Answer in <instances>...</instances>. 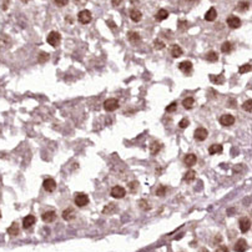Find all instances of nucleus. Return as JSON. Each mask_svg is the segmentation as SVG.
I'll list each match as a JSON object with an SVG mask.
<instances>
[{"instance_id": "f257e3e1", "label": "nucleus", "mask_w": 252, "mask_h": 252, "mask_svg": "<svg viewBox=\"0 0 252 252\" xmlns=\"http://www.w3.org/2000/svg\"><path fill=\"white\" fill-rule=\"evenodd\" d=\"M46 41L53 46V48H57L60 45L61 41V35L57 31H50L46 36Z\"/></svg>"}, {"instance_id": "f03ea898", "label": "nucleus", "mask_w": 252, "mask_h": 252, "mask_svg": "<svg viewBox=\"0 0 252 252\" xmlns=\"http://www.w3.org/2000/svg\"><path fill=\"white\" fill-rule=\"evenodd\" d=\"M89 204V197L84 192H77L75 194V205L79 207H84Z\"/></svg>"}, {"instance_id": "7ed1b4c3", "label": "nucleus", "mask_w": 252, "mask_h": 252, "mask_svg": "<svg viewBox=\"0 0 252 252\" xmlns=\"http://www.w3.org/2000/svg\"><path fill=\"white\" fill-rule=\"evenodd\" d=\"M117 108H119V101H117V99L111 98V99H108V100L104 103V109H105L106 111H109V112L115 111Z\"/></svg>"}, {"instance_id": "20e7f679", "label": "nucleus", "mask_w": 252, "mask_h": 252, "mask_svg": "<svg viewBox=\"0 0 252 252\" xmlns=\"http://www.w3.org/2000/svg\"><path fill=\"white\" fill-rule=\"evenodd\" d=\"M77 19L81 24H89L91 21V13L89 10H81L79 14H77Z\"/></svg>"}, {"instance_id": "39448f33", "label": "nucleus", "mask_w": 252, "mask_h": 252, "mask_svg": "<svg viewBox=\"0 0 252 252\" xmlns=\"http://www.w3.org/2000/svg\"><path fill=\"white\" fill-rule=\"evenodd\" d=\"M194 136H195V139H196L197 141H204V140H206V137L208 136V131H207L205 127H199V129L195 130Z\"/></svg>"}, {"instance_id": "423d86ee", "label": "nucleus", "mask_w": 252, "mask_h": 252, "mask_svg": "<svg viewBox=\"0 0 252 252\" xmlns=\"http://www.w3.org/2000/svg\"><path fill=\"white\" fill-rule=\"evenodd\" d=\"M220 124L222 126H231L235 124V116L231 115V114H226V115H222L220 117Z\"/></svg>"}, {"instance_id": "0eeeda50", "label": "nucleus", "mask_w": 252, "mask_h": 252, "mask_svg": "<svg viewBox=\"0 0 252 252\" xmlns=\"http://www.w3.org/2000/svg\"><path fill=\"white\" fill-rule=\"evenodd\" d=\"M126 195V191L122 186H114L111 189V196L114 199H122Z\"/></svg>"}, {"instance_id": "6e6552de", "label": "nucleus", "mask_w": 252, "mask_h": 252, "mask_svg": "<svg viewBox=\"0 0 252 252\" xmlns=\"http://www.w3.org/2000/svg\"><path fill=\"white\" fill-rule=\"evenodd\" d=\"M43 187H44L45 191L53 192V191L56 189V181H55L54 179H46V180H44V182H43Z\"/></svg>"}, {"instance_id": "1a4fd4ad", "label": "nucleus", "mask_w": 252, "mask_h": 252, "mask_svg": "<svg viewBox=\"0 0 252 252\" xmlns=\"http://www.w3.org/2000/svg\"><path fill=\"white\" fill-rule=\"evenodd\" d=\"M227 25L230 28H232V29H237V28L241 26V20L235 15H230L227 18Z\"/></svg>"}, {"instance_id": "9d476101", "label": "nucleus", "mask_w": 252, "mask_h": 252, "mask_svg": "<svg viewBox=\"0 0 252 252\" xmlns=\"http://www.w3.org/2000/svg\"><path fill=\"white\" fill-rule=\"evenodd\" d=\"M251 228V220L248 218V217H242L241 220H240V230H241V232H247L248 230Z\"/></svg>"}, {"instance_id": "9b49d317", "label": "nucleus", "mask_w": 252, "mask_h": 252, "mask_svg": "<svg viewBox=\"0 0 252 252\" xmlns=\"http://www.w3.org/2000/svg\"><path fill=\"white\" fill-rule=\"evenodd\" d=\"M179 69L184 72V74H190L192 71V62L186 60V61H182L179 64Z\"/></svg>"}, {"instance_id": "f8f14e48", "label": "nucleus", "mask_w": 252, "mask_h": 252, "mask_svg": "<svg viewBox=\"0 0 252 252\" xmlns=\"http://www.w3.org/2000/svg\"><path fill=\"white\" fill-rule=\"evenodd\" d=\"M41 218H43L44 222L50 223V222H53L56 218V212L55 211H46V212H44L41 215Z\"/></svg>"}, {"instance_id": "ddd939ff", "label": "nucleus", "mask_w": 252, "mask_h": 252, "mask_svg": "<svg viewBox=\"0 0 252 252\" xmlns=\"http://www.w3.org/2000/svg\"><path fill=\"white\" fill-rule=\"evenodd\" d=\"M247 247H248V245H247L246 240H243V238H240V240L235 243V251H236V252H245V251L247 250Z\"/></svg>"}, {"instance_id": "4468645a", "label": "nucleus", "mask_w": 252, "mask_h": 252, "mask_svg": "<svg viewBox=\"0 0 252 252\" xmlns=\"http://www.w3.org/2000/svg\"><path fill=\"white\" fill-rule=\"evenodd\" d=\"M149 149H150V153H151V155H156V153H158L160 150L162 149V144L158 142V141H152L151 145L149 146Z\"/></svg>"}, {"instance_id": "2eb2a0df", "label": "nucleus", "mask_w": 252, "mask_h": 252, "mask_svg": "<svg viewBox=\"0 0 252 252\" xmlns=\"http://www.w3.org/2000/svg\"><path fill=\"white\" fill-rule=\"evenodd\" d=\"M62 218L65 220V221H70V220H72V218H75V211H74V208H71V207H69V208H66V210H64L62 211Z\"/></svg>"}, {"instance_id": "dca6fc26", "label": "nucleus", "mask_w": 252, "mask_h": 252, "mask_svg": "<svg viewBox=\"0 0 252 252\" xmlns=\"http://www.w3.org/2000/svg\"><path fill=\"white\" fill-rule=\"evenodd\" d=\"M127 39H129V41L131 44H137V43H140L141 36L136 31H130V33H127Z\"/></svg>"}, {"instance_id": "f3484780", "label": "nucleus", "mask_w": 252, "mask_h": 252, "mask_svg": "<svg viewBox=\"0 0 252 252\" xmlns=\"http://www.w3.org/2000/svg\"><path fill=\"white\" fill-rule=\"evenodd\" d=\"M35 222H36V218H35L33 215H29V216L24 217V220H23V226H24V228H29V227L34 226Z\"/></svg>"}, {"instance_id": "a211bd4d", "label": "nucleus", "mask_w": 252, "mask_h": 252, "mask_svg": "<svg viewBox=\"0 0 252 252\" xmlns=\"http://www.w3.org/2000/svg\"><path fill=\"white\" fill-rule=\"evenodd\" d=\"M216 16H217L216 9H215V8H210L208 11L205 14V20H206V21H213V20L216 19Z\"/></svg>"}, {"instance_id": "6ab92c4d", "label": "nucleus", "mask_w": 252, "mask_h": 252, "mask_svg": "<svg viewBox=\"0 0 252 252\" xmlns=\"http://www.w3.org/2000/svg\"><path fill=\"white\" fill-rule=\"evenodd\" d=\"M184 162H185L187 166H194V165L197 162V157H196V155H195V153H189V155H186V156H185Z\"/></svg>"}, {"instance_id": "aec40b11", "label": "nucleus", "mask_w": 252, "mask_h": 252, "mask_svg": "<svg viewBox=\"0 0 252 252\" xmlns=\"http://www.w3.org/2000/svg\"><path fill=\"white\" fill-rule=\"evenodd\" d=\"M167 16H169V11L167 10H165V9H160L157 13H156V15H155V19L157 20V21H162V20H165V19H167Z\"/></svg>"}, {"instance_id": "412c9836", "label": "nucleus", "mask_w": 252, "mask_h": 252, "mask_svg": "<svg viewBox=\"0 0 252 252\" xmlns=\"http://www.w3.org/2000/svg\"><path fill=\"white\" fill-rule=\"evenodd\" d=\"M130 18H131L132 21L139 23V21L141 20V18H142V14H141V11H139L137 9H132V10L130 11Z\"/></svg>"}, {"instance_id": "4be33fe9", "label": "nucleus", "mask_w": 252, "mask_h": 252, "mask_svg": "<svg viewBox=\"0 0 252 252\" xmlns=\"http://www.w3.org/2000/svg\"><path fill=\"white\" fill-rule=\"evenodd\" d=\"M171 56L172 57H179V56H181L182 55V49H181V46H179L177 44H174L172 46H171Z\"/></svg>"}, {"instance_id": "5701e85b", "label": "nucleus", "mask_w": 252, "mask_h": 252, "mask_svg": "<svg viewBox=\"0 0 252 252\" xmlns=\"http://www.w3.org/2000/svg\"><path fill=\"white\" fill-rule=\"evenodd\" d=\"M222 150H223V147H222V145H220V144H213V145H211V146L208 147V152H210V155L221 153Z\"/></svg>"}, {"instance_id": "b1692460", "label": "nucleus", "mask_w": 252, "mask_h": 252, "mask_svg": "<svg viewBox=\"0 0 252 252\" xmlns=\"http://www.w3.org/2000/svg\"><path fill=\"white\" fill-rule=\"evenodd\" d=\"M195 179H196V171H194V170H189L184 176V180L186 182H192Z\"/></svg>"}, {"instance_id": "393cba45", "label": "nucleus", "mask_w": 252, "mask_h": 252, "mask_svg": "<svg viewBox=\"0 0 252 252\" xmlns=\"http://www.w3.org/2000/svg\"><path fill=\"white\" fill-rule=\"evenodd\" d=\"M8 233H9L10 236H16V235H19V225H18L16 222H13L11 226L8 228Z\"/></svg>"}, {"instance_id": "a878e982", "label": "nucleus", "mask_w": 252, "mask_h": 252, "mask_svg": "<svg viewBox=\"0 0 252 252\" xmlns=\"http://www.w3.org/2000/svg\"><path fill=\"white\" fill-rule=\"evenodd\" d=\"M210 80H211L213 84H216V85H221V84L225 82V77H223L222 75H218V76H216V75H210Z\"/></svg>"}, {"instance_id": "bb28decb", "label": "nucleus", "mask_w": 252, "mask_h": 252, "mask_svg": "<svg viewBox=\"0 0 252 252\" xmlns=\"http://www.w3.org/2000/svg\"><path fill=\"white\" fill-rule=\"evenodd\" d=\"M206 60L210 61V62H216L218 60V55L216 51H208L206 54Z\"/></svg>"}, {"instance_id": "cd10ccee", "label": "nucleus", "mask_w": 252, "mask_h": 252, "mask_svg": "<svg viewBox=\"0 0 252 252\" xmlns=\"http://www.w3.org/2000/svg\"><path fill=\"white\" fill-rule=\"evenodd\" d=\"M231 50H232V44H231L230 41H225V43L221 45V51H222L223 54H228V53H231Z\"/></svg>"}, {"instance_id": "c85d7f7f", "label": "nucleus", "mask_w": 252, "mask_h": 252, "mask_svg": "<svg viewBox=\"0 0 252 252\" xmlns=\"http://www.w3.org/2000/svg\"><path fill=\"white\" fill-rule=\"evenodd\" d=\"M194 103H195L194 98H186V99H184V101H182V106H184L185 109H192Z\"/></svg>"}, {"instance_id": "c756f323", "label": "nucleus", "mask_w": 252, "mask_h": 252, "mask_svg": "<svg viewBox=\"0 0 252 252\" xmlns=\"http://www.w3.org/2000/svg\"><path fill=\"white\" fill-rule=\"evenodd\" d=\"M115 211H116V205H115V204H109V205H106V206L104 207V210H103L104 213H112V212H115Z\"/></svg>"}, {"instance_id": "7c9ffc66", "label": "nucleus", "mask_w": 252, "mask_h": 252, "mask_svg": "<svg viewBox=\"0 0 252 252\" xmlns=\"http://www.w3.org/2000/svg\"><path fill=\"white\" fill-rule=\"evenodd\" d=\"M237 9L241 10V11H246L250 9V3L248 2H240L237 4Z\"/></svg>"}, {"instance_id": "2f4dec72", "label": "nucleus", "mask_w": 252, "mask_h": 252, "mask_svg": "<svg viewBox=\"0 0 252 252\" xmlns=\"http://www.w3.org/2000/svg\"><path fill=\"white\" fill-rule=\"evenodd\" d=\"M49 56H50V55H49L48 53H44V51H41V53L39 54V57H38V59H39V62H41V64L46 62V61L49 60Z\"/></svg>"}, {"instance_id": "473e14b6", "label": "nucleus", "mask_w": 252, "mask_h": 252, "mask_svg": "<svg viewBox=\"0 0 252 252\" xmlns=\"http://www.w3.org/2000/svg\"><path fill=\"white\" fill-rule=\"evenodd\" d=\"M248 71H251V64L248 62V64H245V65H242V66H240V69H238V72L240 74H246V72H248Z\"/></svg>"}, {"instance_id": "72a5a7b5", "label": "nucleus", "mask_w": 252, "mask_h": 252, "mask_svg": "<svg viewBox=\"0 0 252 252\" xmlns=\"http://www.w3.org/2000/svg\"><path fill=\"white\" fill-rule=\"evenodd\" d=\"M166 191H167V187L166 186H158V189L156 190V195L158 197H163L166 195Z\"/></svg>"}, {"instance_id": "f704fd0d", "label": "nucleus", "mask_w": 252, "mask_h": 252, "mask_svg": "<svg viewBox=\"0 0 252 252\" xmlns=\"http://www.w3.org/2000/svg\"><path fill=\"white\" fill-rule=\"evenodd\" d=\"M251 105H252V100H251V99H248L247 101H245V103H243V105H242V109H243L245 111H248V112H251V111H252V108H251Z\"/></svg>"}, {"instance_id": "c9c22d12", "label": "nucleus", "mask_w": 252, "mask_h": 252, "mask_svg": "<svg viewBox=\"0 0 252 252\" xmlns=\"http://www.w3.org/2000/svg\"><path fill=\"white\" fill-rule=\"evenodd\" d=\"M153 48H155L156 50H162V49L165 48V44H163L161 40H155V41H153Z\"/></svg>"}, {"instance_id": "e433bc0d", "label": "nucleus", "mask_w": 252, "mask_h": 252, "mask_svg": "<svg viewBox=\"0 0 252 252\" xmlns=\"http://www.w3.org/2000/svg\"><path fill=\"white\" fill-rule=\"evenodd\" d=\"M176 108H177V104L174 101V103H171L169 106L166 108V111L167 112H174V111H176Z\"/></svg>"}, {"instance_id": "4c0bfd02", "label": "nucleus", "mask_w": 252, "mask_h": 252, "mask_svg": "<svg viewBox=\"0 0 252 252\" xmlns=\"http://www.w3.org/2000/svg\"><path fill=\"white\" fill-rule=\"evenodd\" d=\"M139 206L142 208V210H145V211H147V210H150V205L145 201V200H141V201H139Z\"/></svg>"}, {"instance_id": "58836bf2", "label": "nucleus", "mask_w": 252, "mask_h": 252, "mask_svg": "<svg viewBox=\"0 0 252 252\" xmlns=\"http://www.w3.org/2000/svg\"><path fill=\"white\" fill-rule=\"evenodd\" d=\"M54 3L57 7H66L69 4V0H54Z\"/></svg>"}, {"instance_id": "ea45409f", "label": "nucleus", "mask_w": 252, "mask_h": 252, "mask_svg": "<svg viewBox=\"0 0 252 252\" xmlns=\"http://www.w3.org/2000/svg\"><path fill=\"white\" fill-rule=\"evenodd\" d=\"M189 124H190V121H189L187 119H182V120L179 122V126H180L181 129H186V127L189 126Z\"/></svg>"}, {"instance_id": "a19ab883", "label": "nucleus", "mask_w": 252, "mask_h": 252, "mask_svg": "<svg viewBox=\"0 0 252 252\" xmlns=\"http://www.w3.org/2000/svg\"><path fill=\"white\" fill-rule=\"evenodd\" d=\"M129 186H130V190H131L132 192H135V191H136V189L139 187V182H137V181H132V182H130V184H129Z\"/></svg>"}, {"instance_id": "79ce46f5", "label": "nucleus", "mask_w": 252, "mask_h": 252, "mask_svg": "<svg viewBox=\"0 0 252 252\" xmlns=\"http://www.w3.org/2000/svg\"><path fill=\"white\" fill-rule=\"evenodd\" d=\"M216 252H228V248L226 246H218V248L216 250Z\"/></svg>"}, {"instance_id": "37998d69", "label": "nucleus", "mask_w": 252, "mask_h": 252, "mask_svg": "<svg viewBox=\"0 0 252 252\" xmlns=\"http://www.w3.org/2000/svg\"><path fill=\"white\" fill-rule=\"evenodd\" d=\"M179 26L181 30H185L186 26H187V21H179Z\"/></svg>"}, {"instance_id": "c03bdc74", "label": "nucleus", "mask_w": 252, "mask_h": 252, "mask_svg": "<svg viewBox=\"0 0 252 252\" xmlns=\"http://www.w3.org/2000/svg\"><path fill=\"white\" fill-rule=\"evenodd\" d=\"M121 3H122V0H111V4H112L114 7H119Z\"/></svg>"}, {"instance_id": "a18cd8bd", "label": "nucleus", "mask_w": 252, "mask_h": 252, "mask_svg": "<svg viewBox=\"0 0 252 252\" xmlns=\"http://www.w3.org/2000/svg\"><path fill=\"white\" fill-rule=\"evenodd\" d=\"M221 240H222V237L220 236V235H217V237H216V240H215V242H221Z\"/></svg>"}, {"instance_id": "49530a36", "label": "nucleus", "mask_w": 252, "mask_h": 252, "mask_svg": "<svg viewBox=\"0 0 252 252\" xmlns=\"http://www.w3.org/2000/svg\"><path fill=\"white\" fill-rule=\"evenodd\" d=\"M201 252H208V251H207V250H205V248H204V250H202V251H201Z\"/></svg>"}, {"instance_id": "de8ad7c7", "label": "nucleus", "mask_w": 252, "mask_h": 252, "mask_svg": "<svg viewBox=\"0 0 252 252\" xmlns=\"http://www.w3.org/2000/svg\"><path fill=\"white\" fill-rule=\"evenodd\" d=\"M21 2H24V3H26V2H29V0H21Z\"/></svg>"}, {"instance_id": "09e8293b", "label": "nucleus", "mask_w": 252, "mask_h": 252, "mask_svg": "<svg viewBox=\"0 0 252 252\" xmlns=\"http://www.w3.org/2000/svg\"><path fill=\"white\" fill-rule=\"evenodd\" d=\"M0 217H2V212H0Z\"/></svg>"}]
</instances>
